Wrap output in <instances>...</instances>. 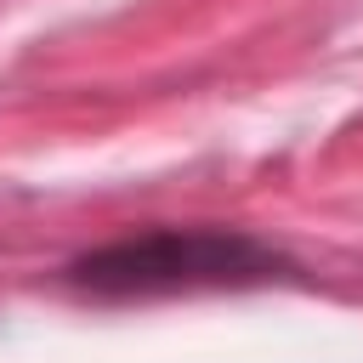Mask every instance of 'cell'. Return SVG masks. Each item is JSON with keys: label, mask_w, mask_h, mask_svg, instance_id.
Here are the masks:
<instances>
[{"label": "cell", "mask_w": 363, "mask_h": 363, "mask_svg": "<svg viewBox=\"0 0 363 363\" xmlns=\"http://www.w3.org/2000/svg\"><path fill=\"white\" fill-rule=\"evenodd\" d=\"M284 267V255L238 227H147L113 238L68 267V278L91 295H176V289H233L261 284Z\"/></svg>", "instance_id": "obj_1"}]
</instances>
